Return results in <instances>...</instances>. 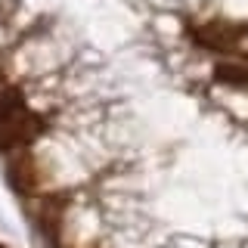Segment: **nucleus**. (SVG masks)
<instances>
[{"label":"nucleus","instance_id":"nucleus-1","mask_svg":"<svg viewBox=\"0 0 248 248\" xmlns=\"http://www.w3.org/2000/svg\"><path fill=\"white\" fill-rule=\"evenodd\" d=\"M41 130H44V121L25 108L19 118L10 121L3 130H0V149H3V152H19V149H25L31 140L41 134Z\"/></svg>","mask_w":248,"mask_h":248},{"label":"nucleus","instance_id":"nucleus-2","mask_svg":"<svg viewBox=\"0 0 248 248\" xmlns=\"http://www.w3.org/2000/svg\"><path fill=\"white\" fill-rule=\"evenodd\" d=\"M196 34V41L202 46H208V50H217V53H227L230 46H236L239 34H242V28H232L227 22H208V25H202L192 31Z\"/></svg>","mask_w":248,"mask_h":248},{"label":"nucleus","instance_id":"nucleus-3","mask_svg":"<svg viewBox=\"0 0 248 248\" xmlns=\"http://www.w3.org/2000/svg\"><path fill=\"white\" fill-rule=\"evenodd\" d=\"M6 177H10V186L19 192H31L37 186V174H34V161L25 149H19L6 165Z\"/></svg>","mask_w":248,"mask_h":248},{"label":"nucleus","instance_id":"nucleus-4","mask_svg":"<svg viewBox=\"0 0 248 248\" xmlns=\"http://www.w3.org/2000/svg\"><path fill=\"white\" fill-rule=\"evenodd\" d=\"M22 112H25V103H22V93L16 90V87H6V90H0V130H3L10 121H16Z\"/></svg>","mask_w":248,"mask_h":248},{"label":"nucleus","instance_id":"nucleus-5","mask_svg":"<svg viewBox=\"0 0 248 248\" xmlns=\"http://www.w3.org/2000/svg\"><path fill=\"white\" fill-rule=\"evenodd\" d=\"M214 78L220 84H232V87H248V68H242V65H217V72H214Z\"/></svg>","mask_w":248,"mask_h":248},{"label":"nucleus","instance_id":"nucleus-6","mask_svg":"<svg viewBox=\"0 0 248 248\" xmlns=\"http://www.w3.org/2000/svg\"><path fill=\"white\" fill-rule=\"evenodd\" d=\"M0 248H3V245H0Z\"/></svg>","mask_w":248,"mask_h":248}]
</instances>
